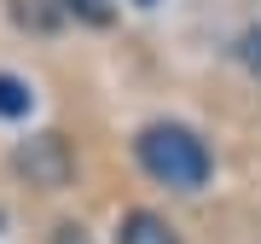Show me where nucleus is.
<instances>
[{
	"mask_svg": "<svg viewBox=\"0 0 261 244\" xmlns=\"http://www.w3.org/2000/svg\"><path fill=\"white\" fill-rule=\"evenodd\" d=\"M140 163H145L151 180H163L174 192H197L209 180V145L186 122H151L140 134Z\"/></svg>",
	"mask_w": 261,
	"mask_h": 244,
	"instance_id": "f257e3e1",
	"label": "nucleus"
},
{
	"mask_svg": "<svg viewBox=\"0 0 261 244\" xmlns=\"http://www.w3.org/2000/svg\"><path fill=\"white\" fill-rule=\"evenodd\" d=\"M64 12L82 23H111V0H64Z\"/></svg>",
	"mask_w": 261,
	"mask_h": 244,
	"instance_id": "39448f33",
	"label": "nucleus"
},
{
	"mask_svg": "<svg viewBox=\"0 0 261 244\" xmlns=\"http://www.w3.org/2000/svg\"><path fill=\"white\" fill-rule=\"evenodd\" d=\"M29 105H35L29 82H18V76H6V70H0V116H6V122H18V116H29Z\"/></svg>",
	"mask_w": 261,
	"mask_h": 244,
	"instance_id": "20e7f679",
	"label": "nucleus"
},
{
	"mask_svg": "<svg viewBox=\"0 0 261 244\" xmlns=\"http://www.w3.org/2000/svg\"><path fill=\"white\" fill-rule=\"evenodd\" d=\"M116 244H180V233H174L163 215H151V209H134V215L122 221Z\"/></svg>",
	"mask_w": 261,
	"mask_h": 244,
	"instance_id": "7ed1b4c3",
	"label": "nucleus"
},
{
	"mask_svg": "<svg viewBox=\"0 0 261 244\" xmlns=\"http://www.w3.org/2000/svg\"><path fill=\"white\" fill-rule=\"evenodd\" d=\"M58 244H87V238H82V227H58Z\"/></svg>",
	"mask_w": 261,
	"mask_h": 244,
	"instance_id": "423d86ee",
	"label": "nucleus"
},
{
	"mask_svg": "<svg viewBox=\"0 0 261 244\" xmlns=\"http://www.w3.org/2000/svg\"><path fill=\"white\" fill-rule=\"evenodd\" d=\"M18 163L29 169V180H41V186H64V175H70V157H64V140H58V134H41Z\"/></svg>",
	"mask_w": 261,
	"mask_h": 244,
	"instance_id": "f03ea898",
	"label": "nucleus"
},
{
	"mask_svg": "<svg viewBox=\"0 0 261 244\" xmlns=\"http://www.w3.org/2000/svg\"><path fill=\"white\" fill-rule=\"evenodd\" d=\"M140 6H151V0H140Z\"/></svg>",
	"mask_w": 261,
	"mask_h": 244,
	"instance_id": "6e6552de",
	"label": "nucleus"
},
{
	"mask_svg": "<svg viewBox=\"0 0 261 244\" xmlns=\"http://www.w3.org/2000/svg\"><path fill=\"white\" fill-rule=\"evenodd\" d=\"M244 58H250V64H261V35H250V41H244Z\"/></svg>",
	"mask_w": 261,
	"mask_h": 244,
	"instance_id": "0eeeda50",
	"label": "nucleus"
}]
</instances>
